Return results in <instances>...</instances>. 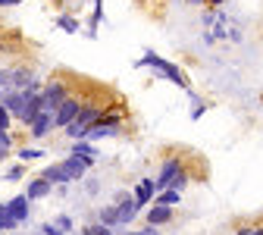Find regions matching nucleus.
Wrapping results in <instances>:
<instances>
[{
    "mask_svg": "<svg viewBox=\"0 0 263 235\" xmlns=\"http://www.w3.org/2000/svg\"><path fill=\"white\" fill-rule=\"evenodd\" d=\"M113 135H119V129H110V125H94L91 132H88V138L85 141H101V138H113Z\"/></svg>",
    "mask_w": 263,
    "mask_h": 235,
    "instance_id": "nucleus-17",
    "label": "nucleus"
},
{
    "mask_svg": "<svg viewBox=\"0 0 263 235\" xmlns=\"http://www.w3.org/2000/svg\"><path fill=\"white\" fill-rule=\"evenodd\" d=\"M50 188H53V185H50L47 179H31V182L25 185V197H28V201H38V197H47V194H50Z\"/></svg>",
    "mask_w": 263,
    "mask_h": 235,
    "instance_id": "nucleus-13",
    "label": "nucleus"
},
{
    "mask_svg": "<svg viewBox=\"0 0 263 235\" xmlns=\"http://www.w3.org/2000/svg\"><path fill=\"white\" fill-rule=\"evenodd\" d=\"M179 173H185L182 157H170V160H163L160 176H157V194H160V191H166V188H173V179H176Z\"/></svg>",
    "mask_w": 263,
    "mask_h": 235,
    "instance_id": "nucleus-3",
    "label": "nucleus"
},
{
    "mask_svg": "<svg viewBox=\"0 0 263 235\" xmlns=\"http://www.w3.org/2000/svg\"><path fill=\"white\" fill-rule=\"evenodd\" d=\"M7 210H10V216L16 220V226L25 223V220H28V197H25V194H16L10 204H7Z\"/></svg>",
    "mask_w": 263,
    "mask_h": 235,
    "instance_id": "nucleus-12",
    "label": "nucleus"
},
{
    "mask_svg": "<svg viewBox=\"0 0 263 235\" xmlns=\"http://www.w3.org/2000/svg\"><path fill=\"white\" fill-rule=\"evenodd\" d=\"M82 235H113V229H110V226H104V223H97V226H85V229H82Z\"/></svg>",
    "mask_w": 263,
    "mask_h": 235,
    "instance_id": "nucleus-23",
    "label": "nucleus"
},
{
    "mask_svg": "<svg viewBox=\"0 0 263 235\" xmlns=\"http://www.w3.org/2000/svg\"><path fill=\"white\" fill-rule=\"evenodd\" d=\"M57 25H60V28H63V31H66V35H76V31H79V28H82V25H79V19H76V16H57Z\"/></svg>",
    "mask_w": 263,
    "mask_h": 235,
    "instance_id": "nucleus-20",
    "label": "nucleus"
},
{
    "mask_svg": "<svg viewBox=\"0 0 263 235\" xmlns=\"http://www.w3.org/2000/svg\"><path fill=\"white\" fill-rule=\"evenodd\" d=\"M53 223H57V229H60L63 235H72V216H66V213H60V216H57Z\"/></svg>",
    "mask_w": 263,
    "mask_h": 235,
    "instance_id": "nucleus-22",
    "label": "nucleus"
},
{
    "mask_svg": "<svg viewBox=\"0 0 263 235\" xmlns=\"http://www.w3.org/2000/svg\"><path fill=\"white\" fill-rule=\"evenodd\" d=\"M0 229H16V220L10 216L7 204H0Z\"/></svg>",
    "mask_w": 263,
    "mask_h": 235,
    "instance_id": "nucleus-24",
    "label": "nucleus"
},
{
    "mask_svg": "<svg viewBox=\"0 0 263 235\" xmlns=\"http://www.w3.org/2000/svg\"><path fill=\"white\" fill-rule=\"evenodd\" d=\"M50 129H57V125H53V110H44V113H41V116H38L35 122L28 125V132H31V138H44L47 132H50Z\"/></svg>",
    "mask_w": 263,
    "mask_h": 235,
    "instance_id": "nucleus-10",
    "label": "nucleus"
},
{
    "mask_svg": "<svg viewBox=\"0 0 263 235\" xmlns=\"http://www.w3.org/2000/svg\"><path fill=\"white\" fill-rule=\"evenodd\" d=\"M10 119H13V113L7 107H0V132H10Z\"/></svg>",
    "mask_w": 263,
    "mask_h": 235,
    "instance_id": "nucleus-26",
    "label": "nucleus"
},
{
    "mask_svg": "<svg viewBox=\"0 0 263 235\" xmlns=\"http://www.w3.org/2000/svg\"><path fill=\"white\" fill-rule=\"evenodd\" d=\"M22 173H25V166H22V163H16V166H10V170H7V176H4V179H7V182H19V179H22Z\"/></svg>",
    "mask_w": 263,
    "mask_h": 235,
    "instance_id": "nucleus-25",
    "label": "nucleus"
},
{
    "mask_svg": "<svg viewBox=\"0 0 263 235\" xmlns=\"http://www.w3.org/2000/svg\"><path fill=\"white\" fill-rule=\"evenodd\" d=\"M41 179H47L50 185H69V182H72L69 173H66V166H63V160H60V163H50L47 170L41 173Z\"/></svg>",
    "mask_w": 263,
    "mask_h": 235,
    "instance_id": "nucleus-11",
    "label": "nucleus"
},
{
    "mask_svg": "<svg viewBox=\"0 0 263 235\" xmlns=\"http://www.w3.org/2000/svg\"><path fill=\"white\" fill-rule=\"evenodd\" d=\"M16 4H22V0H0V7H16Z\"/></svg>",
    "mask_w": 263,
    "mask_h": 235,
    "instance_id": "nucleus-32",
    "label": "nucleus"
},
{
    "mask_svg": "<svg viewBox=\"0 0 263 235\" xmlns=\"http://www.w3.org/2000/svg\"><path fill=\"white\" fill-rule=\"evenodd\" d=\"M41 97H44L47 110H53V113H57V107H60L69 94H66V85H63V82H47V85L41 88Z\"/></svg>",
    "mask_w": 263,
    "mask_h": 235,
    "instance_id": "nucleus-7",
    "label": "nucleus"
},
{
    "mask_svg": "<svg viewBox=\"0 0 263 235\" xmlns=\"http://www.w3.org/2000/svg\"><path fill=\"white\" fill-rule=\"evenodd\" d=\"M113 207H116V216H119V226H128L132 220H135L138 213H141V207H138V201L132 197V194H116V201H113Z\"/></svg>",
    "mask_w": 263,
    "mask_h": 235,
    "instance_id": "nucleus-5",
    "label": "nucleus"
},
{
    "mask_svg": "<svg viewBox=\"0 0 263 235\" xmlns=\"http://www.w3.org/2000/svg\"><path fill=\"white\" fill-rule=\"evenodd\" d=\"M79 113H82V104H79L76 97H66L63 104L57 107V113H53V125H57V129H69Z\"/></svg>",
    "mask_w": 263,
    "mask_h": 235,
    "instance_id": "nucleus-4",
    "label": "nucleus"
},
{
    "mask_svg": "<svg viewBox=\"0 0 263 235\" xmlns=\"http://www.w3.org/2000/svg\"><path fill=\"white\" fill-rule=\"evenodd\" d=\"M122 235H141V232H122Z\"/></svg>",
    "mask_w": 263,
    "mask_h": 235,
    "instance_id": "nucleus-34",
    "label": "nucleus"
},
{
    "mask_svg": "<svg viewBox=\"0 0 263 235\" xmlns=\"http://www.w3.org/2000/svg\"><path fill=\"white\" fill-rule=\"evenodd\" d=\"M63 166H66V173H69V179H72V182L85 179V173H88V163H85V160H79V157H72V154L63 160Z\"/></svg>",
    "mask_w": 263,
    "mask_h": 235,
    "instance_id": "nucleus-14",
    "label": "nucleus"
},
{
    "mask_svg": "<svg viewBox=\"0 0 263 235\" xmlns=\"http://www.w3.org/2000/svg\"><path fill=\"white\" fill-rule=\"evenodd\" d=\"M97 119H101V107H97V104L82 107V113L76 116V122L66 129V135H69L72 141H85V138H88V132L97 125Z\"/></svg>",
    "mask_w": 263,
    "mask_h": 235,
    "instance_id": "nucleus-2",
    "label": "nucleus"
},
{
    "mask_svg": "<svg viewBox=\"0 0 263 235\" xmlns=\"http://www.w3.org/2000/svg\"><path fill=\"white\" fill-rule=\"evenodd\" d=\"M47 151L44 148H19L16 151V157H19V163H31V160H41Z\"/></svg>",
    "mask_w": 263,
    "mask_h": 235,
    "instance_id": "nucleus-19",
    "label": "nucleus"
},
{
    "mask_svg": "<svg viewBox=\"0 0 263 235\" xmlns=\"http://www.w3.org/2000/svg\"><path fill=\"white\" fill-rule=\"evenodd\" d=\"M188 97H191V110H188V116H191V119H201V116L207 113V100L197 94V91H188Z\"/></svg>",
    "mask_w": 263,
    "mask_h": 235,
    "instance_id": "nucleus-16",
    "label": "nucleus"
},
{
    "mask_svg": "<svg viewBox=\"0 0 263 235\" xmlns=\"http://www.w3.org/2000/svg\"><path fill=\"white\" fill-rule=\"evenodd\" d=\"M69 154L79 157V160H85V163L91 166V163H97V154H101V151H97L94 141H72V151H69Z\"/></svg>",
    "mask_w": 263,
    "mask_h": 235,
    "instance_id": "nucleus-9",
    "label": "nucleus"
},
{
    "mask_svg": "<svg viewBox=\"0 0 263 235\" xmlns=\"http://www.w3.org/2000/svg\"><path fill=\"white\" fill-rule=\"evenodd\" d=\"M185 185H188V173H179V176L173 179V188H176V191H182Z\"/></svg>",
    "mask_w": 263,
    "mask_h": 235,
    "instance_id": "nucleus-27",
    "label": "nucleus"
},
{
    "mask_svg": "<svg viewBox=\"0 0 263 235\" xmlns=\"http://www.w3.org/2000/svg\"><path fill=\"white\" fill-rule=\"evenodd\" d=\"M170 220H173V207H163V204L147 207V226H163Z\"/></svg>",
    "mask_w": 263,
    "mask_h": 235,
    "instance_id": "nucleus-15",
    "label": "nucleus"
},
{
    "mask_svg": "<svg viewBox=\"0 0 263 235\" xmlns=\"http://www.w3.org/2000/svg\"><path fill=\"white\" fill-rule=\"evenodd\" d=\"M97 216H101V223L110 226V229L119 226V216H116V207H113V204H110V207H101V213H97Z\"/></svg>",
    "mask_w": 263,
    "mask_h": 235,
    "instance_id": "nucleus-21",
    "label": "nucleus"
},
{
    "mask_svg": "<svg viewBox=\"0 0 263 235\" xmlns=\"http://www.w3.org/2000/svg\"><path fill=\"white\" fill-rule=\"evenodd\" d=\"M4 100H7V88L0 85V107H4Z\"/></svg>",
    "mask_w": 263,
    "mask_h": 235,
    "instance_id": "nucleus-33",
    "label": "nucleus"
},
{
    "mask_svg": "<svg viewBox=\"0 0 263 235\" xmlns=\"http://www.w3.org/2000/svg\"><path fill=\"white\" fill-rule=\"evenodd\" d=\"M179 201H182V191H176V188H166V191H160V194H157V201H154V204H163V207H176Z\"/></svg>",
    "mask_w": 263,
    "mask_h": 235,
    "instance_id": "nucleus-18",
    "label": "nucleus"
},
{
    "mask_svg": "<svg viewBox=\"0 0 263 235\" xmlns=\"http://www.w3.org/2000/svg\"><path fill=\"white\" fill-rule=\"evenodd\" d=\"M141 235H160V232H157V226H144V229H141Z\"/></svg>",
    "mask_w": 263,
    "mask_h": 235,
    "instance_id": "nucleus-30",
    "label": "nucleus"
},
{
    "mask_svg": "<svg viewBox=\"0 0 263 235\" xmlns=\"http://www.w3.org/2000/svg\"><path fill=\"white\" fill-rule=\"evenodd\" d=\"M207 4H210L213 10H222V7H226V0H207Z\"/></svg>",
    "mask_w": 263,
    "mask_h": 235,
    "instance_id": "nucleus-31",
    "label": "nucleus"
},
{
    "mask_svg": "<svg viewBox=\"0 0 263 235\" xmlns=\"http://www.w3.org/2000/svg\"><path fill=\"white\" fill-rule=\"evenodd\" d=\"M35 94H41V91H7V100H4V107L13 113V119H22V113H25V107L31 104V97Z\"/></svg>",
    "mask_w": 263,
    "mask_h": 235,
    "instance_id": "nucleus-6",
    "label": "nucleus"
},
{
    "mask_svg": "<svg viewBox=\"0 0 263 235\" xmlns=\"http://www.w3.org/2000/svg\"><path fill=\"white\" fill-rule=\"evenodd\" d=\"M41 235H63V232L57 229V223H44L41 226Z\"/></svg>",
    "mask_w": 263,
    "mask_h": 235,
    "instance_id": "nucleus-29",
    "label": "nucleus"
},
{
    "mask_svg": "<svg viewBox=\"0 0 263 235\" xmlns=\"http://www.w3.org/2000/svg\"><path fill=\"white\" fill-rule=\"evenodd\" d=\"M235 235H263V226H245V229H238Z\"/></svg>",
    "mask_w": 263,
    "mask_h": 235,
    "instance_id": "nucleus-28",
    "label": "nucleus"
},
{
    "mask_svg": "<svg viewBox=\"0 0 263 235\" xmlns=\"http://www.w3.org/2000/svg\"><path fill=\"white\" fill-rule=\"evenodd\" d=\"M135 66H147V69H154V73H157L163 82H173V85H179V88L191 91V79L185 76V69H182V66H176L173 60L160 57V53H154V50H144V53H141V60H138Z\"/></svg>",
    "mask_w": 263,
    "mask_h": 235,
    "instance_id": "nucleus-1",
    "label": "nucleus"
},
{
    "mask_svg": "<svg viewBox=\"0 0 263 235\" xmlns=\"http://www.w3.org/2000/svg\"><path fill=\"white\" fill-rule=\"evenodd\" d=\"M132 197L138 201V207H151V201H157V179H141L135 185V191H132Z\"/></svg>",
    "mask_w": 263,
    "mask_h": 235,
    "instance_id": "nucleus-8",
    "label": "nucleus"
}]
</instances>
